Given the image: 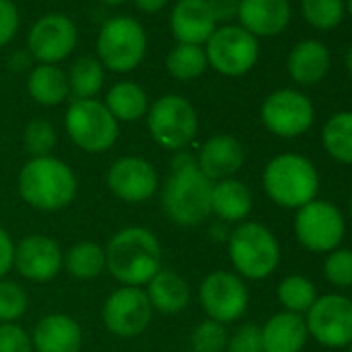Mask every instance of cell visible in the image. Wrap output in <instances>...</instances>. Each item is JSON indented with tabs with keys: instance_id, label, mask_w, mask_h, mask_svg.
I'll return each mask as SVG.
<instances>
[{
	"instance_id": "obj_16",
	"label": "cell",
	"mask_w": 352,
	"mask_h": 352,
	"mask_svg": "<svg viewBox=\"0 0 352 352\" xmlns=\"http://www.w3.org/2000/svg\"><path fill=\"white\" fill-rule=\"evenodd\" d=\"M108 189L124 204H143L157 189V172L151 162L139 155H124L112 162L106 174Z\"/></svg>"
},
{
	"instance_id": "obj_5",
	"label": "cell",
	"mask_w": 352,
	"mask_h": 352,
	"mask_svg": "<svg viewBox=\"0 0 352 352\" xmlns=\"http://www.w3.org/2000/svg\"><path fill=\"white\" fill-rule=\"evenodd\" d=\"M96 50L104 69L114 73H131L145 58L147 34L143 25L133 17H112L100 28Z\"/></svg>"
},
{
	"instance_id": "obj_44",
	"label": "cell",
	"mask_w": 352,
	"mask_h": 352,
	"mask_svg": "<svg viewBox=\"0 0 352 352\" xmlns=\"http://www.w3.org/2000/svg\"><path fill=\"white\" fill-rule=\"evenodd\" d=\"M133 5L143 13H157L168 5V0H133Z\"/></svg>"
},
{
	"instance_id": "obj_20",
	"label": "cell",
	"mask_w": 352,
	"mask_h": 352,
	"mask_svg": "<svg viewBox=\"0 0 352 352\" xmlns=\"http://www.w3.org/2000/svg\"><path fill=\"white\" fill-rule=\"evenodd\" d=\"M243 162H245V149L241 141L234 139L232 135L210 137L197 153V166L212 183L232 179L241 170Z\"/></svg>"
},
{
	"instance_id": "obj_7",
	"label": "cell",
	"mask_w": 352,
	"mask_h": 352,
	"mask_svg": "<svg viewBox=\"0 0 352 352\" xmlns=\"http://www.w3.org/2000/svg\"><path fill=\"white\" fill-rule=\"evenodd\" d=\"M147 131L151 139L170 151L187 149L197 135V112L183 96H162L147 110Z\"/></svg>"
},
{
	"instance_id": "obj_24",
	"label": "cell",
	"mask_w": 352,
	"mask_h": 352,
	"mask_svg": "<svg viewBox=\"0 0 352 352\" xmlns=\"http://www.w3.org/2000/svg\"><path fill=\"white\" fill-rule=\"evenodd\" d=\"M331 67V54L319 40H302L288 54V73L300 85L319 83Z\"/></svg>"
},
{
	"instance_id": "obj_34",
	"label": "cell",
	"mask_w": 352,
	"mask_h": 352,
	"mask_svg": "<svg viewBox=\"0 0 352 352\" xmlns=\"http://www.w3.org/2000/svg\"><path fill=\"white\" fill-rule=\"evenodd\" d=\"M56 129L52 126V122L44 120V118H34L28 122L25 131H23V145L25 151L32 157H44V155H52V149L56 147Z\"/></svg>"
},
{
	"instance_id": "obj_8",
	"label": "cell",
	"mask_w": 352,
	"mask_h": 352,
	"mask_svg": "<svg viewBox=\"0 0 352 352\" xmlns=\"http://www.w3.org/2000/svg\"><path fill=\"white\" fill-rule=\"evenodd\" d=\"M71 141L87 153L108 151L118 139V122L100 100H73L65 114Z\"/></svg>"
},
{
	"instance_id": "obj_18",
	"label": "cell",
	"mask_w": 352,
	"mask_h": 352,
	"mask_svg": "<svg viewBox=\"0 0 352 352\" xmlns=\"http://www.w3.org/2000/svg\"><path fill=\"white\" fill-rule=\"evenodd\" d=\"M218 23L208 0H179L170 13V30L179 44L204 46Z\"/></svg>"
},
{
	"instance_id": "obj_21",
	"label": "cell",
	"mask_w": 352,
	"mask_h": 352,
	"mask_svg": "<svg viewBox=\"0 0 352 352\" xmlns=\"http://www.w3.org/2000/svg\"><path fill=\"white\" fill-rule=\"evenodd\" d=\"M32 342L36 352H79L83 346V331L73 317L50 313L36 323Z\"/></svg>"
},
{
	"instance_id": "obj_6",
	"label": "cell",
	"mask_w": 352,
	"mask_h": 352,
	"mask_svg": "<svg viewBox=\"0 0 352 352\" xmlns=\"http://www.w3.org/2000/svg\"><path fill=\"white\" fill-rule=\"evenodd\" d=\"M228 255L241 276L261 280L278 267L280 245L263 224L243 222L228 234Z\"/></svg>"
},
{
	"instance_id": "obj_43",
	"label": "cell",
	"mask_w": 352,
	"mask_h": 352,
	"mask_svg": "<svg viewBox=\"0 0 352 352\" xmlns=\"http://www.w3.org/2000/svg\"><path fill=\"white\" fill-rule=\"evenodd\" d=\"M34 56L28 50H15L9 56V69L13 73H23V71H32L34 67Z\"/></svg>"
},
{
	"instance_id": "obj_12",
	"label": "cell",
	"mask_w": 352,
	"mask_h": 352,
	"mask_svg": "<svg viewBox=\"0 0 352 352\" xmlns=\"http://www.w3.org/2000/svg\"><path fill=\"white\" fill-rule=\"evenodd\" d=\"M77 25L63 13L40 17L28 34V52L38 65H58L77 46Z\"/></svg>"
},
{
	"instance_id": "obj_2",
	"label": "cell",
	"mask_w": 352,
	"mask_h": 352,
	"mask_svg": "<svg viewBox=\"0 0 352 352\" xmlns=\"http://www.w3.org/2000/svg\"><path fill=\"white\" fill-rule=\"evenodd\" d=\"M106 270L122 286H145L162 270V245L157 236L143 226H126L118 230L108 245Z\"/></svg>"
},
{
	"instance_id": "obj_1",
	"label": "cell",
	"mask_w": 352,
	"mask_h": 352,
	"mask_svg": "<svg viewBox=\"0 0 352 352\" xmlns=\"http://www.w3.org/2000/svg\"><path fill=\"white\" fill-rule=\"evenodd\" d=\"M214 183L199 170L197 155L183 149L176 151L170 174L162 187V208L179 226H199L212 216Z\"/></svg>"
},
{
	"instance_id": "obj_10",
	"label": "cell",
	"mask_w": 352,
	"mask_h": 352,
	"mask_svg": "<svg viewBox=\"0 0 352 352\" xmlns=\"http://www.w3.org/2000/svg\"><path fill=\"white\" fill-rule=\"evenodd\" d=\"M151 302L143 288L120 286L102 307V319L110 333L118 338H137L151 323Z\"/></svg>"
},
{
	"instance_id": "obj_14",
	"label": "cell",
	"mask_w": 352,
	"mask_h": 352,
	"mask_svg": "<svg viewBox=\"0 0 352 352\" xmlns=\"http://www.w3.org/2000/svg\"><path fill=\"white\" fill-rule=\"evenodd\" d=\"M199 300L212 321L222 325L243 317L249 305V290L243 280L230 272H212L199 286Z\"/></svg>"
},
{
	"instance_id": "obj_15",
	"label": "cell",
	"mask_w": 352,
	"mask_h": 352,
	"mask_svg": "<svg viewBox=\"0 0 352 352\" xmlns=\"http://www.w3.org/2000/svg\"><path fill=\"white\" fill-rule=\"evenodd\" d=\"M305 323L319 344L342 348L352 342V300L340 294H325L311 305Z\"/></svg>"
},
{
	"instance_id": "obj_31",
	"label": "cell",
	"mask_w": 352,
	"mask_h": 352,
	"mask_svg": "<svg viewBox=\"0 0 352 352\" xmlns=\"http://www.w3.org/2000/svg\"><path fill=\"white\" fill-rule=\"evenodd\" d=\"M323 147L333 160L352 164V112H338L325 122Z\"/></svg>"
},
{
	"instance_id": "obj_27",
	"label": "cell",
	"mask_w": 352,
	"mask_h": 352,
	"mask_svg": "<svg viewBox=\"0 0 352 352\" xmlns=\"http://www.w3.org/2000/svg\"><path fill=\"white\" fill-rule=\"evenodd\" d=\"M106 108L116 122H133L147 114L149 98L145 89L135 81H118L106 94Z\"/></svg>"
},
{
	"instance_id": "obj_42",
	"label": "cell",
	"mask_w": 352,
	"mask_h": 352,
	"mask_svg": "<svg viewBox=\"0 0 352 352\" xmlns=\"http://www.w3.org/2000/svg\"><path fill=\"white\" fill-rule=\"evenodd\" d=\"M210 9L216 17V23H226L232 21L239 13V0H208Z\"/></svg>"
},
{
	"instance_id": "obj_40",
	"label": "cell",
	"mask_w": 352,
	"mask_h": 352,
	"mask_svg": "<svg viewBox=\"0 0 352 352\" xmlns=\"http://www.w3.org/2000/svg\"><path fill=\"white\" fill-rule=\"evenodd\" d=\"M21 25L19 9L13 0H0V48L13 42Z\"/></svg>"
},
{
	"instance_id": "obj_33",
	"label": "cell",
	"mask_w": 352,
	"mask_h": 352,
	"mask_svg": "<svg viewBox=\"0 0 352 352\" xmlns=\"http://www.w3.org/2000/svg\"><path fill=\"white\" fill-rule=\"evenodd\" d=\"M278 298L290 313H302L311 309L317 294L313 282L305 276H288L278 286Z\"/></svg>"
},
{
	"instance_id": "obj_3",
	"label": "cell",
	"mask_w": 352,
	"mask_h": 352,
	"mask_svg": "<svg viewBox=\"0 0 352 352\" xmlns=\"http://www.w3.org/2000/svg\"><path fill=\"white\" fill-rule=\"evenodd\" d=\"M17 187L30 208L58 212L73 204L77 195V176L60 157H32L19 172Z\"/></svg>"
},
{
	"instance_id": "obj_9",
	"label": "cell",
	"mask_w": 352,
	"mask_h": 352,
	"mask_svg": "<svg viewBox=\"0 0 352 352\" xmlns=\"http://www.w3.org/2000/svg\"><path fill=\"white\" fill-rule=\"evenodd\" d=\"M208 67L224 77H241L249 73L259 58V42L241 25L216 28L212 38L204 44Z\"/></svg>"
},
{
	"instance_id": "obj_39",
	"label": "cell",
	"mask_w": 352,
	"mask_h": 352,
	"mask_svg": "<svg viewBox=\"0 0 352 352\" xmlns=\"http://www.w3.org/2000/svg\"><path fill=\"white\" fill-rule=\"evenodd\" d=\"M0 352H34L32 336L19 323H0Z\"/></svg>"
},
{
	"instance_id": "obj_30",
	"label": "cell",
	"mask_w": 352,
	"mask_h": 352,
	"mask_svg": "<svg viewBox=\"0 0 352 352\" xmlns=\"http://www.w3.org/2000/svg\"><path fill=\"white\" fill-rule=\"evenodd\" d=\"M168 73L179 81H193L201 77L208 69V58L204 46L176 44L166 58Z\"/></svg>"
},
{
	"instance_id": "obj_13",
	"label": "cell",
	"mask_w": 352,
	"mask_h": 352,
	"mask_svg": "<svg viewBox=\"0 0 352 352\" xmlns=\"http://www.w3.org/2000/svg\"><path fill=\"white\" fill-rule=\"evenodd\" d=\"M344 218L340 210L327 201H311L302 206L294 218L298 243L315 253L331 251L344 236Z\"/></svg>"
},
{
	"instance_id": "obj_22",
	"label": "cell",
	"mask_w": 352,
	"mask_h": 352,
	"mask_svg": "<svg viewBox=\"0 0 352 352\" xmlns=\"http://www.w3.org/2000/svg\"><path fill=\"white\" fill-rule=\"evenodd\" d=\"M307 336V323L298 313H276L261 327L263 352H300Z\"/></svg>"
},
{
	"instance_id": "obj_36",
	"label": "cell",
	"mask_w": 352,
	"mask_h": 352,
	"mask_svg": "<svg viewBox=\"0 0 352 352\" xmlns=\"http://www.w3.org/2000/svg\"><path fill=\"white\" fill-rule=\"evenodd\" d=\"M228 344L226 327L218 321H201L191 336L193 352H224Z\"/></svg>"
},
{
	"instance_id": "obj_47",
	"label": "cell",
	"mask_w": 352,
	"mask_h": 352,
	"mask_svg": "<svg viewBox=\"0 0 352 352\" xmlns=\"http://www.w3.org/2000/svg\"><path fill=\"white\" fill-rule=\"evenodd\" d=\"M344 11L352 17V0H346V3H344Z\"/></svg>"
},
{
	"instance_id": "obj_4",
	"label": "cell",
	"mask_w": 352,
	"mask_h": 352,
	"mask_svg": "<svg viewBox=\"0 0 352 352\" xmlns=\"http://www.w3.org/2000/svg\"><path fill=\"white\" fill-rule=\"evenodd\" d=\"M263 187L276 206L300 210L302 206L315 201L319 176L307 157L296 153H282L265 166Z\"/></svg>"
},
{
	"instance_id": "obj_35",
	"label": "cell",
	"mask_w": 352,
	"mask_h": 352,
	"mask_svg": "<svg viewBox=\"0 0 352 352\" xmlns=\"http://www.w3.org/2000/svg\"><path fill=\"white\" fill-rule=\"evenodd\" d=\"M28 309V292L23 286L0 278V323H17Z\"/></svg>"
},
{
	"instance_id": "obj_41",
	"label": "cell",
	"mask_w": 352,
	"mask_h": 352,
	"mask_svg": "<svg viewBox=\"0 0 352 352\" xmlns=\"http://www.w3.org/2000/svg\"><path fill=\"white\" fill-rule=\"evenodd\" d=\"M13 257H15V243L11 234L0 226V278L9 274V270L13 267Z\"/></svg>"
},
{
	"instance_id": "obj_49",
	"label": "cell",
	"mask_w": 352,
	"mask_h": 352,
	"mask_svg": "<svg viewBox=\"0 0 352 352\" xmlns=\"http://www.w3.org/2000/svg\"><path fill=\"white\" fill-rule=\"evenodd\" d=\"M348 352H352V346H350V350H348Z\"/></svg>"
},
{
	"instance_id": "obj_23",
	"label": "cell",
	"mask_w": 352,
	"mask_h": 352,
	"mask_svg": "<svg viewBox=\"0 0 352 352\" xmlns=\"http://www.w3.org/2000/svg\"><path fill=\"white\" fill-rule=\"evenodd\" d=\"M143 290L151 302V309H157L160 313H166V315L181 313L191 300L189 282L179 272L166 270V267H162L145 284Z\"/></svg>"
},
{
	"instance_id": "obj_11",
	"label": "cell",
	"mask_w": 352,
	"mask_h": 352,
	"mask_svg": "<svg viewBox=\"0 0 352 352\" xmlns=\"http://www.w3.org/2000/svg\"><path fill=\"white\" fill-rule=\"evenodd\" d=\"M315 120L311 100L294 89H278L270 94L261 106V122L278 137L290 139L309 131Z\"/></svg>"
},
{
	"instance_id": "obj_32",
	"label": "cell",
	"mask_w": 352,
	"mask_h": 352,
	"mask_svg": "<svg viewBox=\"0 0 352 352\" xmlns=\"http://www.w3.org/2000/svg\"><path fill=\"white\" fill-rule=\"evenodd\" d=\"M300 11L305 21L321 32L336 30L346 15L344 0H300Z\"/></svg>"
},
{
	"instance_id": "obj_48",
	"label": "cell",
	"mask_w": 352,
	"mask_h": 352,
	"mask_svg": "<svg viewBox=\"0 0 352 352\" xmlns=\"http://www.w3.org/2000/svg\"><path fill=\"white\" fill-rule=\"evenodd\" d=\"M350 214H352V197H350Z\"/></svg>"
},
{
	"instance_id": "obj_45",
	"label": "cell",
	"mask_w": 352,
	"mask_h": 352,
	"mask_svg": "<svg viewBox=\"0 0 352 352\" xmlns=\"http://www.w3.org/2000/svg\"><path fill=\"white\" fill-rule=\"evenodd\" d=\"M346 69H348V73H350V77H352V44H350V48H348V52H346Z\"/></svg>"
},
{
	"instance_id": "obj_46",
	"label": "cell",
	"mask_w": 352,
	"mask_h": 352,
	"mask_svg": "<svg viewBox=\"0 0 352 352\" xmlns=\"http://www.w3.org/2000/svg\"><path fill=\"white\" fill-rule=\"evenodd\" d=\"M100 3H104V5H108V7H118V5L124 3V0H100Z\"/></svg>"
},
{
	"instance_id": "obj_26",
	"label": "cell",
	"mask_w": 352,
	"mask_h": 352,
	"mask_svg": "<svg viewBox=\"0 0 352 352\" xmlns=\"http://www.w3.org/2000/svg\"><path fill=\"white\" fill-rule=\"evenodd\" d=\"M28 91L40 106H58L69 96L67 73L58 65H36L28 75Z\"/></svg>"
},
{
	"instance_id": "obj_37",
	"label": "cell",
	"mask_w": 352,
	"mask_h": 352,
	"mask_svg": "<svg viewBox=\"0 0 352 352\" xmlns=\"http://www.w3.org/2000/svg\"><path fill=\"white\" fill-rule=\"evenodd\" d=\"M323 272L333 286H352V251H333L327 257Z\"/></svg>"
},
{
	"instance_id": "obj_29",
	"label": "cell",
	"mask_w": 352,
	"mask_h": 352,
	"mask_svg": "<svg viewBox=\"0 0 352 352\" xmlns=\"http://www.w3.org/2000/svg\"><path fill=\"white\" fill-rule=\"evenodd\" d=\"M67 79H69V91L75 96V100H94L104 85L106 71L98 58L81 56L71 65Z\"/></svg>"
},
{
	"instance_id": "obj_25",
	"label": "cell",
	"mask_w": 352,
	"mask_h": 352,
	"mask_svg": "<svg viewBox=\"0 0 352 352\" xmlns=\"http://www.w3.org/2000/svg\"><path fill=\"white\" fill-rule=\"evenodd\" d=\"M253 208L249 187L236 179L218 181L212 187V214L222 222H243Z\"/></svg>"
},
{
	"instance_id": "obj_17",
	"label": "cell",
	"mask_w": 352,
	"mask_h": 352,
	"mask_svg": "<svg viewBox=\"0 0 352 352\" xmlns=\"http://www.w3.org/2000/svg\"><path fill=\"white\" fill-rule=\"evenodd\" d=\"M65 253L48 234H28L15 245L13 267L32 282H48L63 270Z\"/></svg>"
},
{
	"instance_id": "obj_28",
	"label": "cell",
	"mask_w": 352,
	"mask_h": 352,
	"mask_svg": "<svg viewBox=\"0 0 352 352\" xmlns=\"http://www.w3.org/2000/svg\"><path fill=\"white\" fill-rule=\"evenodd\" d=\"M63 267L77 280L98 278L106 270V253L104 247L91 241H81L73 245L63 261Z\"/></svg>"
},
{
	"instance_id": "obj_38",
	"label": "cell",
	"mask_w": 352,
	"mask_h": 352,
	"mask_svg": "<svg viewBox=\"0 0 352 352\" xmlns=\"http://www.w3.org/2000/svg\"><path fill=\"white\" fill-rule=\"evenodd\" d=\"M226 352H263L261 344V327L255 323L241 325L226 344Z\"/></svg>"
},
{
	"instance_id": "obj_19",
	"label": "cell",
	"mask_w": 352,
	"mask_h": 352,
	"mask_svg": "<svg viewBox=\"0 0 352 352\" xmlns=\"http://www.w3.org/2000/svg\"><path fill=\"white\" fill-rule=\"evenodd\" d=\"M292 11L288 0H239V25L255 38L282 34L290 23Z\"/></svg>"
}]
</instances>
